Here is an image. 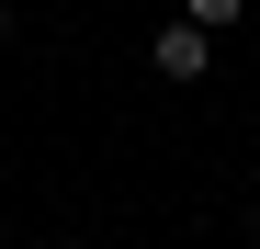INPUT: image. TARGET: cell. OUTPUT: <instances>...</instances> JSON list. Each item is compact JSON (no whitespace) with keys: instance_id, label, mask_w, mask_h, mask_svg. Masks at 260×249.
I'll return each mask as SVG.
<instances>
[{"instance_id":"5b68a950","label":"cell","mask_w":260,"mask_h":249,"mask_svg":"<svg viewBox=\"0 0 260 249\" xmlns=\"http://www.w3.org/2000/svg\"><path fill=\"white\" fill-rule=\"evenodd\" d=\"M249 227H260V204H249Z\"/></svg>"},{"instance_id":"7a4b0ae2","label":"cell","mask_w":260,"mask_h":249,"mask_svg":"<svg viewBox=\"0 0 260 249\" xmlns=\"http://www.w3.org/2000/svg\"><path fill=\"white\" fill-rule=\"evenodd\" d=\"M238 12H249V0H181V23H204V34H226Z\"/></svg>"},{"instance_id":"277c9868","label":"cell","mask_w":260,"mask_h":249,"mask_svg":"<svg viewBox=\"0 0 260 249\" xmlns=\"http://www.w3.org/2000/svg\"><path fill=\"white\" fill-rule=\"evenodd\" d=\"M0 124H12V102H0Z\"/></svg>"},{"instance_id":"6da1fadb","label":"cell","mask_w":260,"mask_h":249,"mask_svg":"<svg viewBox=\"0 0 260 249\" xmlns=\"http://www.w3.org/2000/svg\"><path fill=\"white\" fill-rule=\"evenodd\" d=\"M147 68H158V79H204V68H215V34H204V23H158V34H147Z\"/></svg>"},{"instance_id":"3957f363","label":"cell","mask_w":260,"mask_h":249,"mask_svg":"<svg viewBox=\"0 0 260 249\" xmlns=\"http://www.w3.org/2000/svg\"><path fill=\"white\" fill-rule=\"evenodd\" d=\"M0 46H12V12H0Z\"/></svg>"}]
</instances>
